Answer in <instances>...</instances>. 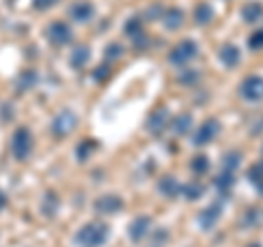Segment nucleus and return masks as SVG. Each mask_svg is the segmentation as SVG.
Instances as JSON below:
<instances>
[{
    "mask_svg": "<svg viewBox=\"0 0 263 247\" xmlns=\"http://www.w3.org/2000/svg\"><path fill=\"white\" fill-rule=\"evenodd\" d=\"M167 120H169V112H167V109H156V112L149 116L147 129H149L151 134H160V131L167 127Z\"/></svg>",
    "mask_w": 263,
    "mask_h": 247,
    "instance_id": "7",
    "label": "nucleus"
},
{
    "mask_svg": "<svg viewBox=\"0 0 263 247\" xmlns=\"http://www.w3.org/2000/svg\"><path fill=\"white\" fill-rule=\"evenodd\" d=\"M263 13V7L259 2H252V4H246L244 11H241V15H244L246 22H255V20H259Z\"/></svg>",
    "mask_w": 263,
    "mask_h": 247,
    "instance_id": "12",
    "label": "nucleus"
},
{
    "mask_svg": "<svg viewBox=\"0 0 263 247\" xmlns=\"http://www.w3.org/2000/svg\"><path fill=\"white\" fill-rule=\"evenodd\" d=\"M219 217H222V206H219V203H213V206H208L206 210H202V214H199V225H202V230H213L215 223L219 221Z\"/></svg>",
    "mask_w": 263,
    "mask_h": 247,
    "instance_id": "5",
    "label": "nucleus"
},
{
    "mask_svg": "<svg viewBox=\"0 0 263 247\" xmlns=\"http://www.w3.org/2000/svg\"><path fill=\"white\" fill-rule=\"evenodd\" d=\"M149 225H151V219H147V217H138V219L134 221V225H132L130 236H132L134 241H140L147 232H149Z\"/></svg>",
    "mask_w": 263,
    "mask_h": 247,
    "instance_id": "9",
    "label": "nucleus"
},
{
    "mask_svg": "<svg viewBox=\"0 0 263 247\" xmlns=\"http://www.w3.org/2000/svg\"><path fill=\"white\" fill-rule=\"evenodd\" d=\"M158 188H160V193H162V195H169V197H173L176 193H180V186H178L176 177H171V175L162 177L160 184H158Z\"/></svg>",
    "mask_w": 263,
    "mask_h": 247,
    "instance_id": "11",
    "label": "nucleus"
},
{
    "mask_svg": "<svg viewBox=\"0 0 263 247\" xmlns=\"http://www.w3.org/2000/svg\"><path fill=\"white\" fill-rule=\"evenodd\" d=\"M239 162H241V155H239V153H228V155L224 157L226 171H235L237 166H239Z\"/></svg>",
    "mask_w": 263,
    "mask_h": 247,
    "instance_id": "18",
    "label": "nucleus"
},
{
    "mask_svg": "<svg viewBox=\"0 0 263 247\" xmlns=\"http://www.w3.org/2000/svg\"><path fill=\"white\" fill-rule=\"evenodd\" d=\"M180 193H182V195L187 197V199H191V201H193V199L202 197L204 188L199 186V184H187V186H182V188H180Z\"/></svg>",
    "mask_w": 263,
    "mask_h": 247,
    "instance_id": "14",
    "label": "nucleus"
},
{
    "mask_svg": "<svg viewBox=\"0 0 263 247\" xmlns=\"http://www.w3.org/2000/svg\"><path fill=\"white\" fill-rule=\"evenodd\" d=\"M94 208H99L101 212H117V210L123 208V201H121L119 197L114 195H108V197H101L97 203H94Z\"/></svg>",
    "mask_w": 263,
    "mask_h": 247,
    "instance_id": "8",
    "label": "nucleus"
},
{
    "mask_svg": "<svg viewBox=\"0 0 263 247\" xmlns=\"http://www.w3.org/2000/svg\"><path fill=\"white\" fill-rule=\"evenodd\" d=\"M196 55H197V44H196V42H191V40H184L171 50L169 61H171V64H176V66H184V64H189Z\"/></svg>",
    "mask_w": 263,
    "mask_h": 247,
    "instance_id": "2",
    "label": "nucleus"
},
{
    "mask_svg": "<svg viewBox=\"0 0 263 247\" xmlns=\"http://www.w3.org/2000/svg\"><path fill=\"white\" fill-rule=\"evenodd\" d=\"M250 247H259V245H250Z\"/></svg>",
    "mask_w": 263,
    "mask_h": 247,
    "instance_id": "22",
    "label": "nucleus"
},
{
    "mask_svg": "<svg viewBox=\"0 0 263 247\" xmlns=\"http://www.w3.org/2000/svg\"><path fill=\"white\" fill-rule=\"evenodd\" d=\"M72 15H75L77 20H88L92 15V7L90 4H86V2H79L72 7Z\"/></svg>",
    "mask_w": 263,
    "mask_h": 247,
    "instance_id": "15",
    "label": "nucleus"
},
{
    "mask_svg": "<svg viewBox=\"0 0 263 247\" xmlns=\"http://www.w3.org/2000/svg\"><path fill=\"white\" fill-rule=\"evenodd\" d=\"M239 94L246 101H261L263 99V77H248L239 88Z\"/></svg>",
    "mask_w": 263,
    "mask_h": 247,
    "instance_id": "3",
    "label": "nucleus"
},
{
    "mask_svg": "<svg viewBox=\"0 0 263 247\" xmlns=\"http://www.w3.org/2000/svg\"><path fill=\"white\" fill-rule=\"evenodd\" d=\"M189 127H191V116H189V114L180 116V118L176 120V125H173V129H176L178 134H184V131H189Z\"/></svg>",
    "mask_w": 263,
    "mask_h": 247,
    "instance_id": "17",
    "label": "nucleus"
},
{
    "mask_svg": "<svg viewBox=\"0 0 263 247\" xmlns=\"http://www.w3.org/2000/svg\"><path fill=\"white\" fill-rule=\"evenodd\" d=\"M235 182V177H233V171H224L222 175L215 180V184H217V188H222V191H226V188H230V184Z\"/></svg>",
    "mask_w": 263,
    "mask_h": 247,
    "instance_id": "16",
    "label": "nucleus"
},
{
    "mask_svg": "<svg viewBox=\"0 0 263 247\" xmlns=\"http://www.w3.org/2000/svg\"><path fill=\"white\" fill-rule=\"evenodd\" d=\"M219 134V123L215 118H208L206 123H202V127L197 129L196 138H193V145H208L215 140V136Z\"/></svg>",
    "mask_w": 263,
    "mask_h": 247,
    "instance_id": "4",
    "label": "nucleus"
},
{
    "mask_svg": "<svg viewBox=\"0 0 263 247\" xmlns=\"http://www.w3.org/2000/svg\"><path fill=\"white\" fill-rule=\"evenodd\" d=\"M105 239H108V228H105L103 223L86 225V228L77 234V243H81L83 247H99Z\"/></svg>",
    "mask_w": 263,
    "mask_h": 247,
    "instance_id": "1",
    "label": "nucleus"
},
{
    "mask_svg": "<svg viewBox=\"0 0 263 247\" xmlns=\"http://www.w3.org/2000/svg\"><path fill=\"white\" fill-rule=\"evenodd\" d=\"M196 20H197V24H206V22H210V20H213V9H210L208 2H202L197 7Z\"/></svg>",
    "mask_w": 263,
    "mask_h": 247,
    "instance_id": "13",
    "label": "nucleus"
},
{
    "mask_svg": "<svg viewBox=\"0 0 263 247\" xmlns=\"http://www.w3.org/2000/svg\"><path fill=\"white\" fill-rule=\"evenodd\" d=\"M219 61H222L226 68H235L241 61L239 49H237V46H233V44L222 46V49H219Z\"/></svg>",
    "mask_w": 263,
    "mask_h": 247,
    "instance_id": "6",
    "label": "nucleus"
},
{
    "mask_svg": "<svg viewBox=\"0 0 263 247\" xmlns=\"http://www.w3.org/2000/svg\"><path fill=\"white\" fill-rule=\"evenodd\" d=\"M55 2V0H38V7H42V4H44V7H49V4H53Z\"/></svg>",
    "mask_w": 263,
    "mask_h": 247,
    "instance_id": "21",
    "label": "nucleus"
},
{
    "mask_svg": "<svg viewBox=\"0 0 263 247\" xmlns=\"http://www.w3.org/2000/svg\"><path fill=\"white\" fill-rule=\"evenodd\" d=\"M248 44H250V49H255V50L263 49V31H257V33L250 38Z\"/></svg>",
    "mask_w": 263,
    "mask_h": 247,
    "instance_id": "20",
    "label": "nucleus"
},
{
    "mask_svg": "<svg viewBox=\"0 0 263 247\" xmlns=\"http://www.w3.org/2000/svg\"><path fill=\"white\" fill-rule=\"evenodd\" d=\"M184 22V11L182 9H167L165 13V26L171 31H176L178 26H182Z\"/></svg>",
    "mask_w": 263,
    "mask_h": 247,
    "instance_id": "10",
    "label": "nucleus"
},
{
    "mask_svg": "<svg viewBox=\"0 0 263 247\" xmlns=\"http://www.w3.org/2000/svg\"><path fill=\"white\" fill-rule=\"evenodd\" d=\"M193 171L196 173H206L208 171V157L206 155H197L196 160H193Z\"/></svg>",
    "mask_w": 263,
    "mask_h": 247,
    "instance_id": "19",
    "label": "nucleus"
}]
</instances>
